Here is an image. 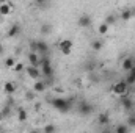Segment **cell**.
<instances>
[{
	"instance_id": "1",
	"label": "cell",
	"mask_w": 135,
	"mask_h": 133,
	"mask_svg": "<svg viewBox=\"0 0 135 133\" xmlns=\"http://www.w3.org/2000/svg\"><path fill=\"white\" fill-rule=\"evenodd\" d=\"M52 105H54V108L55 110H58V111H69L71 110V100L68 99H61V97H57V99L52 100Z\"/></svg>"
},
{
	"instance_id": "2",
	"label": "cell",
	"mask_w": 135,
	"mask_h": 133,
	"mask_svg": "<svg viewBox=\"0 0 135 133\" xmlns=\"http://www.w3.org/2000/svg\"><path fill=\"white\" fill-rule=\"evenodd\" d=\"M127 81L126 80H123V81H118V83H115L113 86H112V93L115 94V96H121V97H124L126 96V93H127Z\"/></svg>"
},
{
	"instance_id": "3",
	"label": "cell",
	"mask_w": 135,
	"mask_h": 133,
	"mask_svg": "<svg viewBox=\"0 0 135 133\" xmlns=\"http://www.w3.org/2000/svg\"><path fill=\"white\" fill-rule=\"evenodd\" d=\"M58 47H60V52L68 57V55L72 52V41H69V39H63V41L58 44Z\"/></svg>"
},
{
	"instance_id": "4",
	"label": "cell",
	"mask_w": 135,
	"mask_h": 133,
	"mask_svg": "<svg viewBox=\"0 0 135 133\" xmlns=\"http://www.w3.org/2000/svg\"><path fill=\"white\" fill-rule=\"evenodd\" d=\"M77 24H79V27L86 28V27H90V25L93 24V19H91V16H88V14H82V16L79 17Z\"/></svg>"
},
{
	"instance_id": "5",
	"label": "cell",
	"mask_w": 135,
	"mask_h": 133,
	"mask_svg": "<svg viewBox=\"0 0 135 133\" xmlns=\"http://www.w3.org/2000/svg\"><path fill=\"white\" fill-rule=\"evenodd\" d=\"M27 74H28V77L33 78V80H38V78L41 77V70H39L36 66H33V64H32L30 67H27Z\"/></svg>"
},
{
	"instance_id": "6",
	"label": "cell",
	"mask_w": 135,
	"mask_h": 133,
	"mask_svg": "<svg viewBox=\"0 0 135 133\" xmlns=\"http://www.w3.org/2000/svg\"><path fill=\"white\" fill-rule=\"evenodd\" d=\"M32 47H33L35 50H38L39 53H42V55H46V53H47V50H49V47H47V44H46V42H33V44H32Z\"/></svg>"
},
{
	"instance_id": "7",
	"label": "cell",
	"mask_w": 135,
	"mask_h": 133,
	"mask_svg": "<svg viewBox=\"0 0 135 133\" xmlns=\"http://www.w3.org/2000/svg\"><path fill=\"white\" fill-rule=\"evenodd\" d=\"M11 11H13V6L9 3H6V2L0 3V16H8Z\"/></svg>"
},
{
	"instance_id": "8",
	"label": "cell",
	"mask_w": 135,
	"mask_h": 133,
	"mask_svg": "<svg viewBox=\"0 0 135 133\" xmlns=\"http://www.w3.org/2000/svg\"><path fill=\"white\" fill-rule=\"evenodd\" d=\"M121 66H123V69H124L126 72H127V70H131V69H132V67L135 66L134 58H132V57H127V58H124V60H123V64H121Z\"/></svg>"
},
{
	"instance_id": "9",
	"label": "cell",
	"mask_w": 135,
	"mask_h": 133,
	"mask_svg": "<svg viewBox=\"0 0 135 133\" xmlns=\"http://www.w3.org/2000/svg\"><path fill=\"white\" fill-rule=\"evenodd\" d=\"M132 16H134V9H131V8H126V9H123V13H121V21H124V22H127V21H131L132 19Z\"/></svg>"
},
{
	"instance_id": "10",
	"label": "cell",
	"mask_w": 135,
	"mask_h": 133,
	"mask_svg": "<svg viewBox=\"0 0 135 133\" xmlns=\"http://www.w3.org/2000/svg\"><path fill=\"white\" fill-rule=\"evenodd\" d=\"M93 110H94V108H93V105H90V103H82L80 108H79V111H80L82 114H85V116H86V114H91Z\"/></svg>"
},
{
	"instance_id": "11",
	"label": "cell",
	"mask_w": 135,
	"mask_h": 133,
	"mask_svg": "<svg viewBox=\"0 0 135 133\" xmlns=\"http://www.w3.org/2000/svg\"><path fill=\"white\" fill-rule=\"evenodd\" d=\"M19 32H21V27L17 25V24H14V25H11L9 27V30H8V38H14L16 34H19Z\"/></svg>"
},
{
	"instance_id": "12",
	"label": "cell",
	"mask_w": 135,
	"mask_h": 133,
	"mask_svg": "<svg viewBox=\"0 0 135 133\" xmlns=\"http://www.w3.org/2000/svg\"><path fill=\"white\" fill-rule=\"evenodd\" d=\"M3 91H5L6 94H13V93L16 91V85H14L13 81H6L5 86H3Z\"/></svg>"
},
{
	"instance_id": "13",
	"label": "cell",
	"mask_w": 135,
	"mask_h": 133,
	"mask_svg": "<svg viewBox=\"0 0 135 133\" xmlns=\"http://www.w3.org/2000/svg\"><path fill=\"white\" fill-rule=\"evenodd\" d=\"M126 81H127V85H134L135 83V66L131 69V70H127V78H126Z\"/></svg>"
},
{
	"instance_id": "14",
	"label": "cell",
	"mask_w": 135,
	"mask_h": 133,
	"mask_svg": "<svg viewBox=\"0 0 135 133\" xmlns=\"http://www.w3.org/2000/svg\"><path fill=\"white\" fill-rule=\"evenodd\" d=\"M33 89H35V93H44L46 83H44V81H36V83L33 85Z\"/></svg>"
},
{
	"instance_id": "15",
	"label": "cell",
	"mask_w": 135,
	"mask_h": 133,
	"mask_svg": "<svg viewBox=\"0 0 135 133\" xmlns=\"http://www.w3.org/2000/svg\"><path fill=\"white\" fill-rule=\"evenodd\" d=\"M123 108L124 110H134V102L131 99H127V97H124L123 99Z\"/></svg>"
},
{
	"instance_id": "16",
	"label": "cell",
	"mask_w": 135,
	"mask_h": 133,
	"mask_svg": "<svg viewBox=\"0 0 135 133\" xmlns=\"http://www.w3.org/2000/svg\"><path fill=\"white\" fill-rule=\"evenodd\" d=\"M17 121H21V122L27 121V113H25L24 108H19V110H17Z\"/></svg>"
},
{
	"instance_id": "17",
	"label": "cell",
	"mask_w": 135,
	"mask_h": 133,
	"mask_svg": "<svg viewBox=\"0 0 135 133\" xmlns=\"http://www.w3.org/2000/svg\"><path fill=\"white\" fill-rule=\"evenodd\" d=\"M28 60H30V63H32L33 66H36V64L39 63V57H38V53H36V52H32V53L28 55Z\"/></svg>"
},
{
	"instance_id": "18",
	"label": "cell",
	"mask_w": 135,
	"mask_h": 133,
	"mask_svg": "<svg viewBox=\"0 0 135 133\" xmlns=\"http://www.w3.org/2000/svg\"><path fill=\"white\" fill-rule=\"evenodd\" d=\"M108 119H110V117H108V114H105V113H101V114L98 116V122H99L101 125L107 124V122H108Z\"/></svg>"
},
{
	"instance_id": "19",
	"label": "cell",
	"mask_w": 135,
	"mask_h": 133,
	"mask_svg": "<svg viewBox=\"0 0 135 133\" xmlns=\"http://www.w3.org/2000/svg\"><path fill=\"white\" fill-rule=\"evenodd\" d=\"M5 66H6V67H14V66H16L14 58H13V57H8V58L5 60Z\"/></svg>"
},
{
	"instance_id": "20",
	"label": "cell",
	"mask_w": 135,
	"mask_h": 133,
	"mask_svg": "<svg viewBox=\"0 0 135 133\" xmlns=\"http://www.w3.org/2000/svg\"><path fill=\"white\" fill-rule=\"evenodd\" d=\"M98 30H99V33H101V34H105L107 32H108V24H105V22H104V24H101Z\"/></svg>"
},
{
	"instance_id": "21",
	"label": "cell",
	"mask_w": 135,
	"mask_h": 133,
	"mask_svg": "<svg viewBox=\"0 0 135 133\" xmlns=\"http://www.w3.org/2000/svg\"><path fill=\"white\" fill-rule=\"evenodd\" d=\"M91 47H93V50H101L102 42L101 41H93V42H91Z\"/></svg>"
},
{
	"instance_id": "22",
	"label": "cell",
	"mask_w": 135,
	"mask_h": 133,
	"mask_svg": "<svg viewBox=\"0 0 135 133\" xmlns=\"http://www.w3.org/2000/svg\"><path fill=\"white\" fill-rule=\"evenodd\" d=\"M115 21H116V16H113V14H110V16L105 17V24H108V25L115 24Z\"/></svg>"
},
{
	"instance_id": "23",
	"label": "cell",
	"mask_w": 135,
	"mask_h": 133,
	"mask_svg": "<svg viewBox=\"0 0 135 133\" xmlns=\"http://www.w3.org/2000/svg\"><path fill=\"white\" fill-rule=\"evenodd\" d=\"M116 132L118 133H127L129 132V125H118L116 127Z\"/></svg>"
},
{
	"instance_id": "24",
	"label": "cell",
	"mask_w": 135,
	"mask_h": 133,
	"mask_svg": "<svg viewBox=\"0 0 135 133\" xmlns=\"http://www.w3.org/2000/svg\"><path fill=\"white\" fill-rule=\"evenodd\" d=\"M41 33L42 34H49L50 33V25H49V24H44V25L41 27Z\"/></svg>"
},
{
	"instance_id": "25",
	"label": "cell",
	"mask_w": 135,
	"mask_h": 133,
	"mask_svg": "<svg viewBox=\"0 0 135 133\" xmlns=\"http://www.w3.org/2000/svg\"><path fill=\"white\" fill-rule=\"evenodd\" d=\"M42 132H44V133H52V132H55V125H46V127L42 129Z\"/></svg>"
},
{
	"instance_id": "26",
	"label": "cell",
	"mask_w": 135,
	"mask_h": 133,
	"mask_svg": "<svg viewBox=\"0 0 135 133\" xmlns=\"http://www.w3.org/2000/svg\"><path fill=\"white\" fill-rule=\"evenodd\" d=\"M14 70H17V72H21V70H24V64H21V63H16V66L13 67Z\"/></svg>"
},
{
	"instance_id": "27",
	"label": "cell",
	"mask_w": 135,
	"mask_h": 133,
	"mask_svg": "<svg viewBox=\"0 0 135 133\" xmlns=\"http://www.w3.org/2000/svg\"><path fill=\"white\" fill-rule=\"evenodd\" d=\"M127 124H129V127H135V116H131V117H129Z\"/></svg>"
},
{
	"instance_id": "28",
	"label": "cell",
	"mask_w": 135,
	"mask_h": 133,
	"mask_svg": "<svg viewBox=\"0 0 135 133\" xmlns=\"http://www.w3.org/2000/svg\"><path fill=\"white\" fill-rule=\"evenodd\" d=\"M3 53H5V49H3V45L0 44V55H3Z\"/></svg>"
},
{
	"instance_id": "29",
	"label": "cell",
	"mask_w": 135,
	"mask_h": 133,
	"mask_svg": "<svg viewBox=\"0 0 135 133\" xmlns=\"http://www.w3.org/2000/svg\"><path fill=\"white\" fill-rule=\"evenodd\" d=\"M35 2H36V3H44L46 0H35Z\"/></svg>"
},
{
	"instance_id": "30",
	"label": "cell",
	"mask_w": 135,
	"mask_h": 133,
	"mask_svg": "<svg viewBox=\"0 0 135 133\" xmlns=\"http://www.w3.org/2000/svg\"><path fill=\"white\" fill-rule=\"evenodd\" d=\"M134 110H135V103H134Z\"/></svg>"
},
{
	"instance_id": "31",
	"label": "cell",
	"mask_w": 135,
	"mask_h": 133,
	"mask_svg": "<svg viewBox=\"0 0 135 133\" xmlns=\"http://www.w3.org/2000/svg\"><path fill=\"white\" fill-rule=\"evenodd\" d=\"M134 14H135V8H134Z\"/></svg>"
},
{
	"instance_id": "32",
	"label": "cell",
	"mask_w": 135,
	"mask_h": 133,
	"mask_svg": "<svg viewBox=\"0 0 135 133\" xmlns=\"http://www.w3.org/2000/svg\"><path fill=\"white\" fill-rule=\"evenodd\" d=\"M134 61H135V58H134Z\"/></svg>"
}]
</instances>
